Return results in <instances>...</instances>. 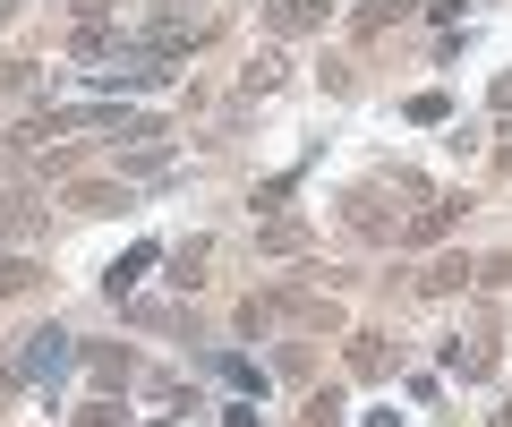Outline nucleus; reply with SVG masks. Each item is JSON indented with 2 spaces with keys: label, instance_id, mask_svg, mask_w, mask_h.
Here are the masks:
<instances>
[{
  "label": "nucleus",
  "instance_id": "obj_1",
  "mask_svg": "<svg viewBox=\"0 0 512 427\" xmlns=\"http://www.w3.org/2000/svg\"><path fill=\"white\" fill-rule=\"evenodd\" d=\"M69 334H60V325H52V334H35V342H26V359H18V368H26V385H52V376H69Z\"/></svg>",
  "mask_w": 512,
  "mask_h": 427
},
{
  "label": "nucleus",
  "instance_id": "obj_2",
  "mask_svg": "<svg viewBox=\"0 0 512 427\" xmlns=\"http://www.w3.org/2000/svg\"><path fill=\"white\" fill-rule=\"evenodd\" d=\"M316 18V0H282V26H308Z\"/></svg>",
  "mask_w": 512,
  "mask_h": 427
}]
</instances>
